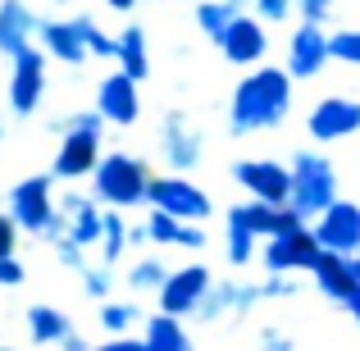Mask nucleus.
I'll return each mask as SVG.
<instances>
[{
    "mask_svg": "<svg viewBox=\"0 0 360 351\" xmlns=\"http://www.w3.org/2000/svg\"><path fill=\"white\" fill-rule=\"evenodd\" d=\"M210 269L205 264H187V269H174L165 283V292H160V315H196V310L205 306V297H210Z\"/></svg>",
    "mask_w": 360,
    "mask_h": 351,
    "instance_id": "8",
    "label": "nucleus"
},
{
    "mask_svg": "<svg viewBox=\"0 0 360 351\" xmlns=\"http://www.w3.org/2000/svg\"><path fill=\"white\" fill-rule=\"evenodd\" d=\"M347 310H352V319L360 324V292H356V301H352V306H347Z\"/></svg>",
    "mask_w": 360,
    "mask_h": 351,
    "instance_id": "44",
    "label": "nucleus"
},
{
    "mask_svg": "<svg viewBox=\"0 0 360 351\" xmlns=\"http://www.w3.org/2000/svg\"><path fill=\"white\" fill-rule=\"evenodd\" d=\"M352 269H356V288H360V255H352Z\"/></svg>",
    "mask_w": 360,
    "mask_h": 351,
    "instance_id": "46",
    "label": "nucleus"
},
{
    "mask_svg": "<svg viewBox=\"0 0 360 351\" xmlns=\"http://www.w3.org/2000/svg\"><path fill=\"white\" fill-rule=\"evenodd\" d=\"M96 115L105 119V123H115V128L137 123L141 96H137V82H132L128 73H110V78L101 82V91H96Z\"/></svg>",
    "mask_w": 360,
    "mask_h": 351,
    "instance_id": "12",
    "label": "nucleus"
},
{
    "mask_svg": "<svg viewBox=\"0 0 360 351\" xmlns=\"http://www.w3.org/2000/svg\"><path fill=\"white\" fill-rule=\"evenodd\" d=\"M137 319H141L137 306H123V301H110V306H101V324H105L115 338H123L132 324H137Z\"/></svg>",
    "mask_w": 360,
    "mask_h": 351,
    "instance_id": "30",
    "label": "nucleus"
},
{
    "mask_svg": "<svg viewBox=\"0 0 360 351\" xmlns=\"http://www.w3.org/2000/svg\"><path fill=\"white\" fill-rule=\"evenodd\" d=\"M0 351H9V347H0Z\"/></svg>",
    "mask_w": 360,
    "mask_h": 351,
    "instance_id": "48",
    "label": "nucleus"
},
{
    "mask_svg": "<svg viewBox=\"0 0 360 351\" xmlns=\"http://www.w3.org/2000/svg\"><path fill=\"white\" fill-rule=\"evenodd\" d=\"M292 106V73L288 69H255L238 82L233 96V132H255V128H278Z\"/></svg>",
    "mask_w": 360,
    "mask_h": 351,
    "instance_id": "1",
    "label": "nucleus"
},
{
    "mask_svg": "<svg viewBox=\"0 0 360 351\" xmlns=\"http://www.w3.org/2000/svg\"><path fill=\"white\" fill-rule=\"evenodd\" d=\"M352 132H360V101L328 96L310 110V137L315 141H338V137H352Z\"/></svg>",
    "mask_w": 360,
    "mask_h": 351,
    "instance_id": "13",
    "label": "nucleus"
},
{
    "mask_svg": "<svg viewBox=\"0 0 360 351\" xmlns=\"http://www.w3.org/2000/svg\"><path fill=\"white\" fill-rule=\"evenodd\" d=\"M14 242H18V224H14V215L0 210V260L14 255Z\"/></svg>",
    "mask_w": 360,
    "mask_h": 351,
    "instance_id": "36",
    "label": "nucleus"
},
{
    "mask_svg": "<svg viewBox=\"0 0 360 351\" xmlns=\"http://www.w3.org/2000/svg\"><path fill=\"white\" fill-rule=\"evenodd\" d=\"M338 205V174L324 155L315 151H301L297 165H292V210L301 219H319L324 210Z\"/></svg>",
    "mask_w": 360,
    "mask_h": 351,
    "instance_id": "2",
    "label": "nucleus"
},
{
    "mask_svg": "<svg viewBox=\"0 0 360 351\" xmlns=\"http://www.w3.org/2000/svg\"><path fill=\"white\" fill-rule=\"evenodd\" d=\"M119 73H128L132 82H141L150 73L146 32H141V27H123V32H119Z\"/></svg>",
    "mask_w": 360,
    "mask_h": 351,
    "instance_id": "23",
    "label": "nucleus"
},
{
    "mask_svg": "<svg viewBox=\"0 0 360 351\" xmlns=\"http://www.w3.org/2000/svg\"><path fill=\"white\" fill-rule=\"evenodd\" d=\"M64 351H91V347L82 343V338H69V343H64Z\"/></svg>",
    "mask_w": 360,
    "mask_h": 351,
    "instance_id": "43",
    "label": "nucleus"
},
{
    "mask_svg": "<svg viewBox=\"0 0 360 351\" xmlns=\"http://www.w3.org/2000/svg\"><path fill=\"white\" fill-rule=\"evenodd\" d=\"M23 283V264L9 255V260H0V288H18Z\"/></svg>",
    "mask_w": 360,
    "mask_h": 351,
    "instance_id": "40",
    "label": "nucleus"
},
{
    "mask_svg": "<svg viewBox=\"0 0 360 351\" xmlns=\"http://www.w3.org/2000/svg\"><path fill=\"white\" fill-rule=\"evenodd\" d=\"M78 27H82V37H87V51H91V55L119 60V37H105V32L96 27V18H91V14H78Z\"/></svg>",
    "mask_w": 360,
    "mask_h": 351,
    "instance_id": "29",
    "label": "nucleus"
},
{
    "mask_svg": "<svg viewBox=\"0 0 360 351\" xmlns=\"http://www.w3.org/2000/svg\"><path fill=\"white\" fill-rule=\"evenodd\" d=\"M60 215L69 219V242H78V246H91V242H101L105 237V215L96 210V201L91 196H64L60 201Z\"/></svg>",
    "mask_w": 360,
    "mask_h": 351,
    "instance_id": "19",
    "label": "nucleus"
},
{
    "mask_svg": "<svg viewBox=\"0 0 360 351\" xmlns=\"http://www.w3.org/2000/svg\"><path fill=\"white\" fill-rule=\"evenodd\" d=\"M37 37H41V46L55 55V60H64V64H82L91 55L78 18H46V23L37 27Z\"/></svg>",
    "mask_w": 360,
    "mask_h": 351,
    "instance_id": "18",
    "label": "nucleus"
},
{
    "mask_svg": "<svg viewBox=\"0 0 360 351\" xmlns=\"http://www.w3.org/2000/svg\"><path fill=\"white\" fill-rule=\"evenodd\" d=\"M319 255H324V246H319L315 229H301V233L264 242V269H269V279H288L292 269H310L315 274Z\"/></svg>",
    "mask_w": 360,
    "mask_h": 351,
    "instance_id": "7",
    "label": "nucleus"
},
{
    "mask_svg": "<svg viewBox=\"0 0 360 351\" xmlns=\"http://www.w3.org/2000/svg\"><path fill=\"white\" fill-rule=\"evenodd\" d=\"M146 351H192V343H187V328L178 324L174 315H150L146 319Z\"/></svg>",
    "mask_w": 360,
    "mask_h": 351,
    "instance_id": "25",
    "label": "nucleus"
},
{
    "mask_svg": "<svg viewBox=\"0 0 360 351\" xmlns=\"http://www.w3.org/2000/svg\"><path fill=\"white\" fill-rule=\"evenodd\" d=\"M146 201L155 205V210H165V215H174V219H183V224L210 219V196H205L196 183H187V178H174V174H169V178H150Z\"/></svg>",
    "mask_w": 360,
    "mask_h": 351,
    "instance_id": "6",
    "label": "nucleus"
},
{
    "mask_svg": "<svg viewBox=\"0 0 360 351\" xmlns=\"http://www.w3.org/2000/svg\"><path fill=\"white\" fill-rule=\"evenodd\" d=\"M229 215H238V219L246 224V229H251L255 237H288V233H301L306 229V219H301L297 210H278V205H264V201H251V205H233Z\"/></svg>",
    "mask_w": 360,
    "mask_h": 351,
    "instance_id": "15",
    "label": "nucleus"
},
{
    "mask_svg": "<svg viewBox=\"0 0 360 351\" xmlns=\"http://www.w3.org/2000/svg\"><path fill=\"white\" fill-rule=\"evenodd\" d=\"M328 55L342 64H360V27H347V32L328 37Z\"/></svg>",
    "mask_w": 360,
    "mask_h": 351,
    "instance_id": "33",
    "label": "nucleus"
},
{
    "mask_svg": "<svg viewBox=\"0 0 360 351\" xmlns=\"http://www.w3.org/2000/svg\"><path fill=\"white\" fill-rule=\"evenodd\" d=\"M9 215H14V224L18 229H27V233H37V237H46V242H60L64 233V215H60V205L51 201V178L46 174H37V178H23V183L9 192Z\"/></svg>",
    "mask_w": 360,
    "mask_h": 351,
    "instance_id": "3",
    "label": "nucleus"
},
{
    "mask_svg": "<svg viewBox=\"0 0 360 351\" xmlns=\"http://www.w3.org/2000/svg\"><path fill=\"white\" fill-rule=\"evenodd\" d=\"M264 351H292V343L278 333V328H264Z\"/></svg>",
    "mask_w": 360,
    "mask_h": 351,
    "instance_id": "41",
    "label": "nucleus"
},
{
    "mask_svg": "<svg viewBox=\"0 0 360 351\" xmlns=\"http://www.w3.org/2000/svg\"><path fill=\"white\" fill-rule=\"evenodd\" d=\"M183 229H187V224L174 219V215H165V210H150V219H146L150 242H183Z\"/></svg>",
    "mask_w": 360,
    "mask_h": 351,
    "instance_id": "32",
    "label": "nucleus"
},
{
    "mask_svg": "<svg viewBox=\"0 0 360 351\" xmlns=\"http://www.w3.org/2000/svg\"><path fill=\"white\" fill-rule=\"evenodd\" d=\"M96 351H146V343H132V338H115V343L96 347Z\"/></svg>",
    "mask_w": 360,
    "mask_h": 351,
    "instance_id": "42",
    "label": "nucleus"
},
{
    "mask_svg": "<svg viewBox=\"0 0 360 351\" xmlns=\"http://www.w3.org/2000/svg\"><path fill=\"white\" fill-rule=\"evenodd\" d=\"M315 237H319V246L324 251H333V255H360V205L352 201H338L333 210H324L315 219Z\"/></svg>",
    "mask_w": 360,
    "mask_h": 351,
    "instance_id": "10",
    "label": "nucleus"
},
{
    "mask_svg": "<svg viewBox=\"0 0 360 351\" xmlns=\"http://www.w3.org/2000/svg\"><path fill=\"white\" fill-rule=\"evenodd\" d=\"M128 242H132V229L119 219V215H105V237H101V255H105V264H115Z\"/></svg>",
    "mask_w": 360,
    "mask_h": 351,
    "instance_id": "28",
    "label": "nucleus"
},
{
    "mask_svg": "<svg viewBox=\"0 0 360 351\" xmlns=\"http://www.w3.org/2000/svg\"><path fill=\"white\" fill-rule=\"evenodd\" d=\"M41 91H46V55L23 51L14 60V78H9V106H14V115H32L41 106Z\"/></svg>",
    "mask_w": 360,
    "mask_h": 351,
    "instance_id": "11",
    "label": "nucleus"
},
{
    "mask_svg": "<svg viewBox=\"0 0 360 351\" xmlns=\"http://www.w3.org/2000/svg\"><path fill=\"white\" fill-rule=\"evenodd\" d=\"M297 9H301V18H306L310 27H319L328 14H333V0H297Z\"/></svg>",
    "mask_w": 360,
    "mask_h": 351,
    "instance_id": "34",
    "label": "nucleus"
},
{
    "mask_svg": "<svg viewBox=\"0 0 360 351\" xmlns=\"http://www.w3.org/2000/svg\"><path fill=\"white\" fill-rule=\"evenodd\" d=\"M214 46H219V51L229 55L233 64H260V60H264V51H269V37H264L260 18H246V14H242L238 23H233Z\"/></svg>",
    "mask_w": 360,
    "mask_h": 351,
    "instance_id": "16",
    "label": "nucleus"
},
{
    "mask_svg": "<svg viewBox=\"0 0 360 351\" xmlns=\"http://www.w3.org/2000/svg\"><path fill=\"white\" fill-rule=\"evenodd\" d=\"M238 183L264 205H278V210L292 205V169H283L278 160H242Z\"/></svg>",
    "mask_w": 360,
    "mask_h": 351,
    "instance_id": "9",
    "label": "nucleus"
},
{
    "mask_svg": "<svg viewBox=\"0 0 360 351\" xmlns=\"http://www.w3.org/2000/svg\"><path fill=\"white\" fill-rule=\"evenodd\" d=\"M165 160H169L174 169L201 165V132L187 128L183 115H169V123H165Z\"/></svg>",
    "mask_w": 360,
    "mask_h": 351,
    "instance_id": "21",
    "label": "nucleus"
},
{
    "mask_svg": "<svg viewBox=\"0 0 360 351\" xmlns=\"http://www.w3.org/2000/svg\"><path fill=\"white\" fill-rule=\"evenodd\" d=\"M101 115H73L69 132H64V146L55 155V178H82L101 169Z\"/></svg>",
    "mask_w": 360,
    "mask_h": 351,
    "instance_id": "5",
    "label": "nucleus"
},
{
    "mask_svg": "<svg viewBox=\"0 0 360 351\" xmlns=\"http://www.w3.org/2000/svg\"><path fill=\"white\" fill-rule=\"evenodd\" d=\"M110 5H115V9H132V5H137V0H110Z\"/></svg>",
    "mask_w": 360,
    "mask_h": 351,
    "instance_id": "45",
    "label": "nucleus"
},
{
    "mask_svg": "<svg viewBox=\"0 0 360 351\" xmlns=\"http://www.w3.org/2000/svg\"><path fill=\"white\" fill-rule=\"evenodd\" d=\"M96 201H105V205H137V201H146V192H150V174H146V165H141L137 155H123V151H115V155H105L101 160V169L96 174Z\"/></svg>",
    "mask_w": 360,
    "mask_h": 351,
    "instance_id": "4",
    "label": "nucleus"
},
{
    "mask_svg": "<svg viewBox=\"0 0 360 351\" xmlns=\"http://www.w3.org/2000/svg\"><path fill=\"white\" fill-rule=\"evenodd\" d=\"M0 137H5V119H0Z\"/></svg>",
    "mask_w": 360,
    "mask_h": 351,
    "instance_id": "47",
    "label": "nucleus"
},
{
    "mask_svg": "<svg viewBox=\"0 0 360 351\" xmlns=\"http://www.w3.org/2000/svg\"><path fill=\"white\" fill-rule=\"evenodd\" d=\"M255 9H260V18H269V23H283V18L292 14V0H255Z\"/></svg>",
    "mask_w": 360,
    "mask_h": 351,
    "instance_id": "37",
    "label": "nucleus"
},
{
    "mask_svg": "<svg viewBox=\"0 0 360 351\" xmlns=\"http://www.w3.org/2000/svg\"><path fill=\"white\" fill-rule=\"evenodd\" d=\"M55 251H60V260L69 264V269H78V274L87 269V264H82V246H78V242H69V237H60V242H55Z\"/></svg>",
    "mask_w": 360,
    "mask_h": 351,
    "instance_id": "38",
    "label": "nucleus"
},
{
    "mask_svg": "<svg viewBox=\"0 0 360 351\" xmlns=\"http://www.w3.org/2000/svg\"><path fill=\"white\" fill-rule=\"evenodd\" d=\"M297 288H301L297 279H269L260 283V297H297Z\"/></svg>",
    "mask_w": 360,
    "mask_h": 351,
    "instance_id": "39",
    "label": "nucleus"
},
{
    "mask_svg": "<svg viewBox=\"0 0 360 351\" xmlns=\"http://www.w3.org/2000/svg\"><path fill=\"white\" fill-rule=\"evenodd\" d=\"M328 60H333V55H328L324 27L301 23L297 32H292V46H288V73H292V78H315Z\"/></svg>",
    "mask_w": 360,
    "mask_h": 351,
    "instance_id": "14",
    "label": "nucleus"
},
{
    "mask_svg": "<svg viewBox=\"0 0 360 351\" xmlns=\"http://www.w3.org/2000/svg\"><path fill=\"white\" fill-rule=\"evenodd\" d=\"M128 283H132L137 292H146V288H150V292H165V283H169V269H165L160 260H141L137 269L128 274Z\"/></svg>",
    "mask_w": 360,
    "mask_h": 351,
    "instance_id": "31",
    "label": "nucleus"
},
{
    "mask_svg": "<svg viewBox=\"0 0 360 351\" xmlns=\"http://www.w3.org/2000/svg\"><path fill=\"white\" fill-rule=\"evenodd\" d=\"M110 283H115V269H82V288H87L91 297H105Z\"/></svg>",
    "mask_w": 360,
    "mask_h": 351,
    "instance_id": "35",
    "label": "nucleus"
},
{
    "mask_svg": "<svg viewBox=\"0 0 360 351\" xmlns=\"http://www.w3.org/2000/svg\"><path fill=\"white\" fill-rule=\"evenodd\" d=\"M315 283H319V292L324 297H333L338 306H352L356 301V269H352V260L347 255H333V251H324L319 255V264H315Z\"/></svg>",
    "mask_w": 360,
    "mask_h": 351,
    "instance_id": "20",
    "label": "nucleus"
},
{
    "mask_svg": "<svg viewBox=\"0 0 360 351\" xmlns=\"http://www.w3.org/2000/svg\"><path fill=\"white\" fill-rule=\"evenodd\" d=\"M37 27H41V18L27 14L23 0H5V5H0V51H5L9 60H18L23 51H32Z\"/></svg>",
    "mask_w": 360,
    "mask_h": 351,
    "instance_id": "17",
    "label": "nucleus"
},
{
    "mask_svg": "<svg viewBox=\"0 0 360 351\" xmlns=\"http://www.w3.org/2000/svg\"><path fill=\"white\" fill-rule=\"evenodd\" d=\"M255 242H260V237L246 229L238 215H229V260H233V264H246V260L255 255Z\"/></svg>",
    "mask_w": 360,
    "mask_h": 351,
    "instance_id": "27",
    "label": "nucleus"
},
{
    "mask_svg": "<svg viewBox=\"0 0 360 351\" xmlns=\"http://www.w3.org/2000/svg\"><path fill=\"white\" fill-rule=\"evenodd\" d=\"M238 18H242L238 14V0H224V5H219V0H205V5L196 9V23H201V32L210 37V42H219Z\"/></svg>",
    "mask_w": 360,
    "mask_h": 351,
    "instance_id": "26",
    "label": "nucleus"
},
{
    "mask_svg": "<svg viewBox=\"0 0 360 351\" xmlns=\"http://www.w3.org/2000/svg\"><path fill=\"white\" fill-rule=\"evenodd\" d=\"M27 333L32 343H69V315L55 306H27Z\"/></svg>",
    "mask_w": 360,
    "mask_h": 351,
    "instance_id": "24",
    "label": "nucleus"
},
{
    "mask_svg": "<svg viewBox=\"0 0 360 351\" xmlns=\"http://www.w3.org/2000/svg\"><path fill=\"white\" fill-rule=\"evenodd\" d=\"M260 301V288H251V283H224V288H214L210 297H205V306L196 310L201 319H219L224 310L229 315H246V310Z\"/></svg>",
    "mask_w": 360,
    "mask_h": 351,
    "instance_id": "22",
    "label": "nucleus"
}]
</instances>
